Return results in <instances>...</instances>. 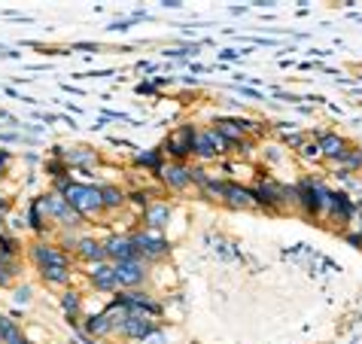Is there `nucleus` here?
<instances>
[{
    "label": "nucleus",
    "mask_w": 362,
    "mask_h": 344,
    "mask_svg": "<svg viewBox=\"0 0 362 344\" xmlns=\"http://www.w3.org/2000/svg\"><path fill=\"white\" fill-rule=\"evenodd\" d=\"M37 207H40V210H46L49 217L62 219L64 226H79V219H83V217H79L76 210L64 201V195H43V198H40V205H37Z\"/></svg>",
    "instance_id": "2"
},
{
    "label": "nucleus",
    "mask_w": 362,
    "mask_h": 344,
    "mask_svg": "<svg viewBox=\"0 0 362 344\" xmlns=\"http://www.w3.org/2000/svg\"><path fill=\"white\" fill-rule=\"evenodd\" d=\"M0 317H4V314H0Z\"/></svg>",
    "instance_id": "30"
},
{
    "label": "nucleus",
    "mask_w": 362,
    "mask_h": 344,
    "mask_svg": "<svg viewBox=\"0 0 362 344\" xmlns=\"http://www.w3.org/2000/svg\"><path fill=\"white\" fill-rule=\"evenodd\" d=\"M189 180H192V183H198L201 189H204L210 177H207V171H204V168H189Z\"/></svg>",
    "instance_id": "25"
},
{
    "label": "nucleus",
    "mask_w": 362,
    "mask_h": 344,
    "mask_svg": "<svg viewBox=\"0 0 362 344\" xmlns=\"http://www.w3.org/2000/svg\"><path fill=\"white\" fill-rule=\"evenodd\" d=\"M92 283L98 289H116V271L110 262H98L92 268Z\"/></svg>",
    "instance_id": "13"
},
{
    "label": "nucleus",
    "mask_w": 362,
    "mask_h": 344,
    "mask_svg": "<svg viewBox=\"0 0 362 344\" xmlns=\"http://www.w3.org/2000/svg\"><path fill=\"white\" fill-rule=\"evenodd\" d=\"M162 180H165V186L168 189H174V192H180V189H186L192 180H189V168L186 165H180V161H170V165H162Z\"/></svg>",
    "instance_id": "9"
},
{
    "label": "nucleus",
    "mask_w": 362,
    "mask_h": 344,
    "mask_svg": "<svg viewBox=\"0 0 362 344\" xmlns=\"http://www.w3.org/2000/svg\"><path fill=\"white\" fill-rule=\"evenodd\" d=\"M140 165H149V168H156V171H162V161H158L156 153H144V156H137Z\"/></svg>",
    "instance_id": "26"
},
{
    "label": "nucleus",
    "mask_w": 362,
    "mask_h": 344,
    "mask_svg": "<svg viewBox=\"0 0 362 344\" xmlns=\"http://www.w3.org/2000/svg\"><path fill=\"white\" fill-rule=\"evenodd\" d=\"M76 253L83 256L86 262H107V250H104V244H98V241H92V238H83L76 244Z\"/></svg>",
    "instance_id": "14"
},
{
    "label": "nucleus",
    "mask_w": 362,
    "mask_h": 344,
    "mask_svg": "<svg viewBox=\"0 0 362 344\" xmlns=\"http://www.w3.org/2000/svg\"><path fill=\"white\" fill-rule=\"evenodd\" d=\"M116 332H122L125 338H140V341H146V338L156 332V323H153V317H146V314H125L122 326H119Z\"/></svg>",
    "instance_id": "4"
},
{
    "label": "nucleus",
    "mask_w": 362,
    "mask_h": 344,
    "mask_svg": "<svg viewBox=\"0 0 362 344\" xmlns=\"http://www.w3.org/2000/svg\"><path fill=\"white\" fill-rule=\"evenodd\" d=\"M62 192H64V201L76 210L79 217H88V214H98V210H104V205H100V189H95V186L67 183Z\"/></svg>",
    "instance_id": "1"
},
{
    "label": "nucleus",
    "mask_w": 362,
    "mask_h": 344,
    "mask_svg": "<svg viewBox=\"0 0 362 344\" xmlns=\"http://www.w3.org/2000/svg\"><path fill=\"white\" fill-rule=\"evenodd\" d=\"M113 271H116V287H122V289H128V287H140V283H144V277H146V265H144L140 259L116 262Z\"/></svg>",
    "instance_id": "3"
},
{
    "label": "nucleus",
    "mask_w": 362,
    "mask_h": 344,
    "mask_svg": "<svg viewBox=\"0 0 362 344\" xmlns=\"http://www.w3.org/2000/svg\"><path fill=\"white\" fill-rule=\"evenodd\" d=\"M338 161H341V171H356L362 165V149H347Z\"/></svg>",
    "instance_id": "22"
},
{
    "label": "nucleus",
    "mask_w": 362,
    "mask_h": 344,
    "mask_svg": "<svg viewBox=\"0 0 362 344\" xmlns=\"http://www.w3.org/2000/svg\"><path fill=\"white\" fill-rule=\"evenodd\" d=\"M347 241H350L354 247H362V235H347Z\"/></svg>",
    "instance_id": "28"
},
{
    "label": "nucleus",
    "mask_w": 362,
    "mask_h": 344,
    "mask_svg": "<svg viewBox=\"0 0 362 344\" xmlns=\"http://www.w3.org/2000/svg\"><path fill=\"white\" fill-rule=\"evenodd\" d=\"M132 244L137 250V259L140 256H146V259H162V256H168V244H165L162 238H156V235H134Z\"/></svg>",
    "instance_id": "6"
},
{
    "label": "nucleus",
    "mask_w": 362,
    "mask_h": 344,
    "mask_svg": "<svg viewBox=\"0 0 362 344\" xmlns=\"http://www.w3.org/2000/svg\"><path fill=\"white\" fill-rule=\"evenodd\" d=\"M125 192L122 189H116V186H104L100 189V205L110 207V210H116V207H122L125 205Z\"/></svg>",
    "instance_id": "19"
},
{
    "label": "nucleus",
    "mask_w": 362,
    "mask_h": 344,
    "mask_svg": "<svg viewBox=\"0 0 362 344\" xmlns=\"http://www.w3.org/2000/svg\"><path fill=\"white\" fill-rule=\"evenodd\" d=\"M301 153H305V156H320V147L317 144H308V147H301Z\"/></svg>",
    "instance_id": "27"
},
{
    "label": "nucleus",
    "mask_w": 362,
    "mask_h": 344,
    "mask_svg": "<svg viewBox=\"0 0 362 344\" xmlns=\"http://www.w3.org/2000/svg\"><path fill=\"white\" fill-rule=\"evenodd\" d=\"M86 332H88L92 338H104V336H110V332H113V323H110L107 314H98V317H88Z\"/></svg>",
    "instance_id": "18"
},
{
    "label": "nucleus",
    "mask_w": 362,
    "mask_h": 344,
    "mask_svg": "<svg viewBox=\"0 0 362 344\" xmlns=\"http://www.w3.org/2000/svg\"><path fill=\"white\" fill-rule=\"evenodd\" d=\"M79 302H83V299H79V292H64L62 305H64L67 314H76V311H79Z\"/></svg>",
    "instance_id": "24"
},
{
    "label": "nucleus",
    "mask_w": 362,
    "mask_h": 344,
    "mask_svg": "<svg viewBox=\"0 0 362 344\" xmlns=\"http://www.w3.org/2000/svg\"><path fill=\"white\" fill-rule=\"evenodd\" d=\"M0 344H28L22 329L16 326V320L9 317H0Z\"/></svg>",
    "instance_id": "17"
},
{
    "label": "nucleus",
    "mask_w": 362,
    "mask_h": 344,
    "mask_svg": "<svg viewBox=\"0 0 362 344\" xmlns=\"http://www.w3.org/2000/svg\"><path fill=\"white\" fill-rule=\"evenodd\" d=\"M226 149H228V144L216 134V128H210V131H201V134H195V147H192V153H195V156H201V159L223 156Z\"/></svg>",
    "instance_id": "5"
},
{
    "label": "nucleus",
    "mask_w": 362,
    "mask_h": 344,
    "mask_svg": "<svg viewBox=\"0 0 362 344\" xmlns=\"http://www.w3.org/2000/svg\"><path fill=\"white\" fill-rule=\"evenodd\" d=\"M104 250H107V259L113 262H128V259H137V250L132 244V238L125 235H113L104 241Z\"/></svg>",
    "instance_id": "7"
},
{
    "label": "nucleus",
    "mask_w": 362,
    "mask_h": 344,
    "mask_svg": "<svg viewBox=\"0 0 362 344\" xmlns=\"http://www.w3.org/2000/svg\"><path fill=\"white\" fill-rule=\"evenodd\" d=\"M247 128H250V122H244V119H223V122H216V134L223 137L226 144H238Z\"/></svg>",
    "instance_id": "11"
},
{
    "label": "nucleus",
    "mask_w": 362,
    "mask_h": 344,
    "mask_svg": "<svg viewBox=\"0 0 362 344\" xmlns=\"http://www.w3.org/2000/svg\"><path fill=\"white\" fill-rule=\"evenodd\" d=\"M4 165H6V153H0V171H4Z\"/></svg>",
    "instance_id": "29"
},
{
    "label": "nucleus",
    "mask_w": 362,
    "mask_h": 344,
    "mask_svg": "<svg viewBox=\"0 0 362 344\" xmlns=\"http://www.w3.org/2000/svg\"><path fill=\"white\" fill-rule=\"evenodd\" d=\"M31 256L40 268H52V265H67V256L58 247H49V244H34L31 247Z\"/></svg>",
    "instance_id": "10"
},
{
    "label": "nucleus",
    "mask_w": 362,
    "mask_h": 344,
    "mask_svg": "<svg viewBox=\"0 0 362 344\" xmlns=\"http://www.w3.org/2000/svg\"><path fill=\"white\" fill-rule=\"evenodd\" d=\"M320 156H329V159H341V156H344L347 153V140L344 137H338V134H323V137H320Z\"/></svg>",
    "instance_id": "12"
},
{
    "label": "nucleus",
    "mask_w": 362,
    "mask_h": 344,
    "mask_svg": "<svg viewBox=\"0 0 362 344\" xmlns=\"http://www.w3.org/2000/svg\"><path fill=\"white\" fill-rule=\"evenodd\" d=\"M168 219H170V207L168 205H149L144 210V222L149 229H162Z\"/></svg>",
    "instance_id": "16"
},
{
    "label": "nucleus",
    "mask_w": 362,
    "mask_h": 344,
    "mask_svg": "<svg viewBox=\"0 0 362 344\" xmlns=\"http://www.w3.org/2000/svg\"><path fill=\"white\" fill-rule=\"evenodd\" d=\"M192 147H195V128H180L174 137L165 144V153H170V156H177V159H183V156H189L192 153Z\"/></svg>",
    "instance_id": "8"
},
{
    "label": "nucleus",
    "mask_w": 362,
    "mask_h": 344,
    "mask_svg": "<svg viewBox=\"0 0 362 344\" xmlns=\"http://www.w3.org/2000/svg\"><path fill=\"white\" fill-rule=\"evenodd\" d=\"M329 214H332V217H341V219L347 222L350 217H354V205H350V201H347V195H341V192H338V195H332Z\"/></svg>",
    "instance_id": "20"
},
{
    "label": "nucleus",
    "mask_w": 362,
    "mask_h": 344,
    "mask_svg": "<svg viewBox=\"0 0 362 344\" xmlns=\"http://www.w3.org/2000/svg\"><path fill=\"white\" fill-rule=\"evenodd\" d=\"M43 280L46 283H70V271H67V265H52V268H43Z\"/></svg>",
    "instance_id": "21"
},
{
    "label": "nucleus",
    "mask_w": 362,
    "mask_h": 344,
    "mask_svg": "<svg viewBox=\"0 0 362 344\" xmlns=\"http://www.w3.org/2000/svg\"><path fill=\"white\" fill-rule=\"evenodd\" d=\"M226 205H231V207H253L256 205V198H253V192L250 189H244V186H226Z\"/></svg>",
    "instance_id": "15"
},
{
    "label": "nucleus",
    "mask_w": 362,
    "mask_h": 344,
    "mask_svg": "<svg viewBox=\"0 0 362 344\" xmlns=\"http://www.w3.org/2000/svg\"><path fill=\"white\" fill-rule=\"evenodd\" d=\"M67 161H70V165H92V161H95V153H92V149H74V153H67Z\"/></svg>",
    "instance_id": "23"
}]
</instances>
